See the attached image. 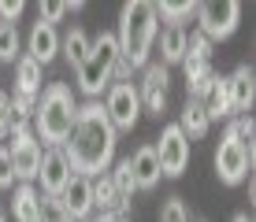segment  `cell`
Here are the masks:
<instances>
[{"mask_svg": "<svg viewBox=\"0 0 256 222\" xmlns=\"http://www.w3.org/2000/svg\"><path fill=\"white\" fill-rule=\"evenodd\" d=\"M116 126L108 122L100 100H90V104H78V115H74V126H70V137L64 141V159L70 167V174H82V178H100L112 171L116 163Z\"/></svg>", "mask_w": 256, "mask_h": 222, "instance_id": "6da1fadb", "label": "cell"}, {"mask_svg": "<svg viewBox=\"0 0 256 222\" xmlns=\"http://www.w3.org/2000/svg\"><path fill=\"white\" fill-rule=\"evenodd\" d=\"M156 37H160V19H156L152 4H148V0H130L119 11V33H116L119 56L134 70H145Z\"/></svg>", "mask_w": 256, "mask_h": 222, "instance_id": "7a4b0ae2", "label": "cell"}, {"mask_svg": "<svg viewBox=\"0 0 256 222\" xmlns=\"http://www.w3.org/2000/svg\"><path fill=\"white\" fill-rule=\"evenodd\" d=\"M78 115V100L74 93L64 82H52L38 100V111H34V137L45 148H64V141L70 137V126H74Z\"/></svg>", "mask_w": 256, "mask_h": 222, "instance_id": "3957f363", "label": "cell"}, {"mask_svg": "<svg viewBox=\"0 0 256 222\" xmlns=\"http://www.w3.org/2000/svg\"><path fill=\"white\" fill-rule=\"evenodd\" d=\"M116 59H119V44H116V33L100 30L96 33V41L90 44V56L82 59V67L78 70V89H82L90 100L104 93V89L112 85V70H116Z\"/></svg>", "mask_w": 256, "mask_h": 222, "instance_id": "277c9868", "label": "cell"}, {"mask_svg": "<svg viewBox=\"0 0 256 222\" xmlns=\"http://www.w3.org/2000/svg\"><path fill=\"white\" fill-rule=\"evenodd\" d=\"M12 145H8V152H12V167H15V182L19 185H30L34 178H38V167H41V141L34 137V126H12Z\"/></svg>", "mask_w": 256, "mask_h": 222, "instance_id": "5b68a950", "label": "cell"}, {"mask_svg": "<svg viewBox=\"0 0 256 222\" xmlns=\"http://www.w3.org/2000/svg\"><path fill=\"white\" fill-rule=\"evenodd\" d=\"M197 30L204 33L208 41H226L242 22V4L238 0H208V4H197Z\"/></svg>", "mask_w": 256, "mask_h": 222, "instance_id": "8992f818", "label": "cell"}, {"mask_svg": "<svg viewBox=\"0 0 256 222\" xmlns=\"http://www.w3.org/2000/svg\"><path fill=\"white\" fill-rule=\"evenodd\" d=\"M104 115H108V122L119 130H134L138 119H141V100H138V85L134 82H116L108 85V96H104Z\"/></svg>", "mask_w": 256, "mask_h": 222, "instance_id": "52a82bcc", "label": "cell"}, {"mask_svg": "<svg viewBox=\"0 0 256 222\" xmlns=\"http://www.w3.org/2000/svg\"><path fill=\"white\" fill-rule=\"evenodd\" d=\"M252 171V152L245 145H238L230 133H223V141H219L216 148V174L223 185H242L245 178Z\"/></svg>", "mask_w": 256, "mask_h": 222, "instance_id": "ba28073f", "label": "cell"}, {"mask_svg": "<svg viewBox=\"0 0 256 222\" xmlns=\"http://www.w3.org/2000/svg\"><path fill=\"white\" fill-rule=\"evenodd\" d=\"M156 148V159H160V174L164 178H182L190 167V141L186 133L178 130V122H171V126H164L160 133V145Z\"/></svg>", "mask_w": 256, "mask_h": 222, "instance_id": "9c48e42d", "label": "cell"}, {"mask_svg": "<svg viewBox=\"0 0 256 222\" xmlns=\"http://www.w3.org/2000/svg\"><path fill=\"white\" fill-rule=\"evenodd\" d=\"M138 100H141V111L156 115V119L167 111V67L164 63H148L145 70H141Z\"/></svg>", "mask_w": 256, "mask_h": 222, "instance_id": "30bf717a", "label": "cell"}, {"mask_svg": "<svg viewBox=\"0 0 256 222\" xmlns=\"http://www.w3.org/2000/svg\"><path fill=\"white\" fill-rule=\"evenodd\" d=\"M34 182H41V197H52V200L67 189L70 167H67V159H64L60 148H45V152H41V167H38V178H34Z\"/></svg>", "mask_w": 256, "mask_h": 222, "instance_id": "8fae6325", "label": "cell"}, {"mask_svg": "<svg viewBox=\"0 0 256 222\" xmlns=\"http://www.w3.org/2000/svg\"><path fill=\"white\" fill-rule=\"evenodd\" d=\"M56 204L67 211V219L86 222L93 215V182H90V178H82V174H70L67 189L56 197Z\"/></svg>", "mask_w": 256, "mask_h": 222, "instance_id": "7c38bea8", "label": "cell"}, {"mask_svg": "<svg viewBox=\"0 0 256 222\" xmlns=\"http://www.w3.org/2000/svg\"><path fill=\"white\" fill-rule=\"evenodd\" d=\"M182 70H186V100H200L204 104V96H208V89L216 85V70H212V59H182Z\"/></svg>", "mask_w": 256, "mask_h": 222, "instance_id": "4fadbf2b", "label": "cell"}, {"mask_svg": "<svg viewBox=\"0 0 256 222\" xmlns=\"http://www.w3.org/2000/svg\"><path fill=\"white\" fill-rule=\"evenodd\" d=\"M226 89H230V111L249 115L252 100H256V78H252V67L242 63L230 78H226Z\"/></svg>", "mask_w": 256, "mask_h": 222, "instance_id": "5bb4252c", "label": "cell"}, {"mask_svg": "<svg viewBox=\"0 0 256 222\" xmlns=\"http://www.w3.org/2000/svg\"><path fill=\"white\" fill-rule=\"evenodd\" d=\"M26 56L34 59L38 67H45L52 63V59L60 56V37H56V26H48V22H34V30H30V48H26Z\"/></svg>", "mask_w": 256, "mask_h": 222, "instance_id": "9a60e30c", "label": "cell"}, {"mask_svg": "<svg viewBox=\"0 0 256 222\" xmlns=\"http://www.w3.org/2000/svg\"><path fill=\"white\" fill-rule=\"evenodd\" d=\"M130 171H134V185L138 189H156L160 185V159H156L152 145H141L134 156H130Z\"/></svg>", "mask_w": 256, "mask_h": 222, "instance_id": "2e32d148", "label": "cell"}, {"mask_svg": "<svg viewBox=\"0 0 256 222\" xmlns=\"http://www.w3.org/2000/svg\"><path fill=\"white\" fill-rule=\"evenodd\" d=\"M208 126H212V119H208L204 104H200V100H186V108H182V119H178V130L186 133V141L204 137Z\"/></svg>", "mask_w": 256, "mask_h": 222, "instance_id": "e0dca14e", "label": "cell"}, {"mask_svg": "<svg viewBox=\"0 0 256 222\" xmlns=\"http://www.w3.org/2000/svg\"><path fill=\"white\" fill-rule=\"evenodd\" d=\"M41 193L34 189V185H19L12 197V215L15 222H41V208H38Z\"/></svg>", "mask_w": 256, "mask_h": 222, "instance_id": "ac0fdd59", "label": "cell"}, {"mask_svg": "<svg viewBox=\"0 0 256 222\" xmlns=\"http://www.w3.org/2000/svg\"><path fill=\"white\" fill-rule=\"evenodd\" d=\"M15 93L34 96V100H38V93H41V67L34 63L30 56L15 59Z\"/></svg>", "mask_w": 256, "mask_h": 222, "instance_id": "d6986e66", "label": "cell"}, {"mask_svg": "<svg viewBox=\"0 0 256 222\" xmlns=\"http://www.w3.org/2000/svg\"><path fill=\"white\" fill-rule=\"evenodd\" d=\"M160 59H164V67L186 59V30L182 26H167L160 33Z\"/></svg>", "mask_w": 256, "mask_h": 222, "instance_id": "ffe728a7", "label": "cell"}, {"mask_svg": "<svg viewBox=\"0 0 256 222\" xmlns=\"http://www.w3.org/2000/svg\"><path fill=\"white\" fill-rule=\"evenodd\" d=\"M204 111H208V119H226V115H234L230 111V89H226V78H216V85L208 89Z\"/></svg>", "mask_w": 256, "mask_h": 222, "instance_id": "44dd1931", "label": "cell"}, {"mask_svg": "<svg viewBox=\"0 0 256 222\" xmlns=\"http://www.w3.org/2000/svg\"><path fill=\"white\" fill-rule=\"evenodd\" d=\"M156 19H164L167 26H182L190 19V15H197V4L186 0V4H178V0H160V4H152Z\"/></svg>", "mask_w": 256, "mask_h": 222, "instance_id": "7402d4cb", "label": "cell"}, {"mask_svg": "<svg viewBox=\"0 0 256 222\" xmlns=\"http://www.w3.org/2000/svg\"><path fill=\"white\" fill-rule=\"evenodd\" d=\"M108 178H112V185H116V193H119V200H122V204L134 200L138 185H134V171H130V159H119V163H112Z\"/></svg>", "mask_w": 256, "mask_h": 222, "instance_id": "603a6c76", "label": "cell"}, {"mask_svg": "<svg viewBox=\"0 0 256 222\" xmlns=\"http://www.w3.org/2000/svg\"><path fill=\"white\" fill-rule=\"evenodd\" d=\"M90 44H93V41L86 37V30H78V26H74V30L60 41V48H64V56H67L70 67H82V59L90 56Z\"/></svg>", "mask_w": 256, "mask_h": 222, "instance_id": "cb8c5ba5", "label": "cell"}, {"mask_svg": "<svg viewBox=\"0 0 256 222\" xmlns=\"http://www.w3.org/2000/svg\"><path fill=\"white\" fill-rule=\"evenodd\" d=\"M22 41H19V30L15 22H0V63H12V59L22 56Z\"/></svg>", "mask_w": 256, "mask_h": 222, "instance_id": "d4e9b609", "label": "cell"}, {"mask_svg": "<svg viewBox=\"0 0 256 222\" xmlns=\"http://www.w3.org/2000/svg\"><path fill=\"white\" fill-rule=\"evenodd\" d=\"M226 133L238 141V145H245L252 152V133H256V122L252 115H238V119H230V126H226Z\"/></svg>", "mask_w": 256, "mask_h": 222, "instance_id": "484cf974", "label": "cell"}, {"mask_svg": "<svg viewBox=\"0 0 256 222\" xmlns=\"http://www.w3.org/2000/svg\"><path fill=\"white\" fill-rule=\"evenodd\" d=\"M160 222H190V208L182 197H167L160 208Z\"/></svg>", "mask_w": 256, "mask_h": 222, "instance_id": "4316f807", "label": "cell"}, {"mask_svg": "<svg viewBox=\"0 0 256 222\" xmlns=\"http://www.w3.org/2000/svg\"><path fill=\"white\" fill-rule=\"evenodd\" d=\"M186 56H190V59H212V41H208L200 30L186 33Z\"/></svg>", "mask_w": 256, "mask_h": 222, "instance_id": "83f0119b", "label": "cell"}, {"mask_svg": "<svg viewBox=\"0 0 256 222\" xmlns=\"http://www.w3.org/2000/svg\"><path fill=\"white\" fill-rule=\"evenodd\" d=\"M82 4H56V0H45V4L38 7L41 11V22H48V26H56L64 15H70V11H78Z\"/></svg>", "mask_w": 256, "mask_h": 222, "instance_id": "f1b7e54d", "label": "cell"}, {"mask_svg": "<svg viewBox=\"0 0 256 222\" xmlns=\"http://www.w3.org/2000/svg\"><path fill=\"white\" fill-rule=\"evenodd\" d=\"M38 208H41V222H74V219H67V211L60 208L52 197H41Z\"/></svg>", "mask_w": 256, "mask_h": 222, "instance_id": "f546056e", "label": "cell"}, {"mask_svg": "<svg viewBox=\"0 0 256 222\" xmlns=\"http://www.w3.org/2000/svg\"><path fill=\"white\" fill-rule=\"evenodd\" d=\"M15 182V167H12V152H8V145L0 148V189H12Z\"/></svg>", "mask_w": 256, "mask_h": 222, "instance_id": "4dcf8cb0", "label": "cell"}, {"mask_svg": "<svg viewBox=\"0 0 256 222\" xmlns=\"http://www.w3.org/2000/svg\"><path fill=\"white\" fill-rule=\"evenodd\" d=\"M15 126V119H12V100H8V93H0V137H8Z\"/></svg>", "mask_w": 256, "mask_h": 222, "instance_id": "1f68e13d", "label": "cell"}, {"mask_svg": "<svg viewBox=\"0 0 256 222\" xmlns=\"http://www.w3.org/2000/svg\"><path fill=\"white\" fill-rule=\"evenodd\" d=\"M22 15V0H0V22H15Z\"/></svg>", "mask_w": 256, "mask_h": 222, "instance_id": "d6a6232c", "label": "cell"}, {"mask_svg": "<svg viewBox=\"0 0 256 222\" xmlns=\"http://www.w3.org/2000/svg\"><path fill=\"white\" fill-rule=\"evenodd\" d=\"M230 222H252V215H245V211H242V215H234Z\"/></svg>", "mask_w": 256, "mask_h": 222, "instance_id": "836d02e7", "label": "cell"}, {"mask_svg": "<svg viewBox=\"0 0 256 222\" xmlns=\"http://www.w3.org/2000/svg\"><path fill=\"white\" fill-rule=\"evenodd\" d=\"M86 222H112V219H108V215H90Z\"/></svg>", "mask_w": 256, "mask_h": 222, "instance_id": "e575fe53", "label": "cell"}, {"mask_svg": "<svg viewBox=\"0 0 256 222\" xmlns=\"http://www.w3.org/2000/svg\"><path fill=\"white\" fill-rule=\"evenodd\" d=\"M0 222H8V215H4V211H0Z\"/></svg>", "mask_w": 256, "mask_h": 222, "instance_id": "d590c367", "label": "cell"}, {"mask_svg": "<svg viewBox=\"0 0 256 222\" xmlns=\"http://www.w3.org/2000/svg\"><path fill=\"white\" fill-rule=\"evenodd\" d=\"M112 222H130V219H112Z\"/></svg>", "mask_w": 256, "mask_h": 222, "instance_id": "8d00e7d4", "label": "cell"}]
</instances>
